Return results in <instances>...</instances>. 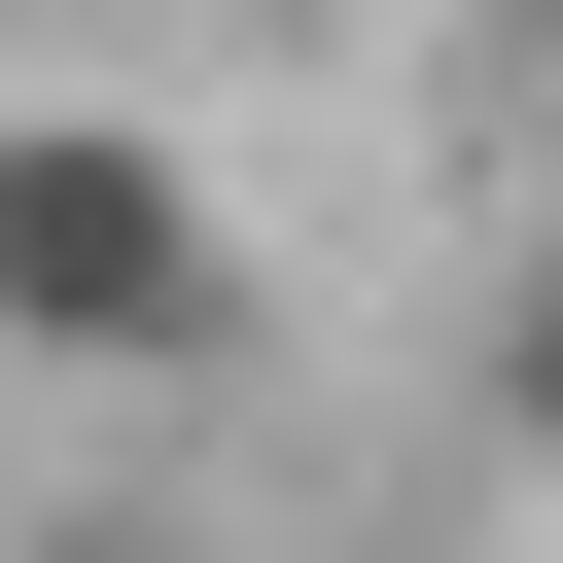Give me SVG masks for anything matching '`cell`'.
I'll list each match as a JSON object with an SVG mask.
<instances>
[{"label": "cell", "mask_w": 563, "mask_h": 563, "mask_svg": "<svg viewBox=\"0 0 563 563\" xmlns=\"http://www.w3.org/2000/svg\"><path fill=\"white\" fill-rule=\"evenodd\" d=\"M211 317H246L211 141H176V106H0V352H35V387H176Z\"/></svg>", "instance_id": "1"}, {"label": "cell", "mask_w": 563, "mask_h": 563, "mask_svg": "<svg viewBox=\"0 0 563 563\" xmlns=\"http://www.w3.org/2000/svg\"><path fill=\"white\" fill-rule=\"evenodd\" d=\"M493 457H528V493H563V246H528V282H493Z\"/></svg>", "instance_id": "2"}, {"label": "cell", "mask_w": 563, "mask_h": 563, "mask_svg": "<svg viewBox=\"0 0 563 563\" xmlns=\"http://www.w3.org/2000/svg\"><path fill=\"white\" fill-rule=\"evenodd\" d=\"M0 563H176V528H141V493H70V528H0Z\"/></svg>", "instance_id": "3"}, {"label": "cell", "mask_w": 563, "mask_h": 563, "mask_svg": "<svg viewBox=\"0 0 563 563\" xmlns=\"http://www.w3.org/2000/svg\"><path fill=\"white\" fill-rule=\"evenodd\" d=\"M528 246H563V211H528Z\"/></svg>", "instance_id": "4"}]
</instances>
